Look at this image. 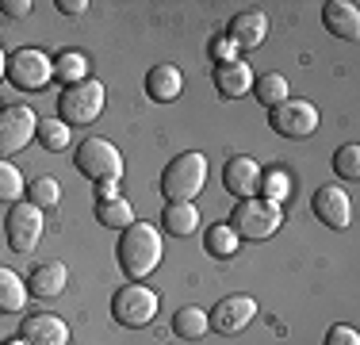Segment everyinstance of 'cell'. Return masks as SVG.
Masks as SVG:
<instances>
[{"mask_svg":"<svg viewBox=\"0 0 360 345\" xmlns=\"http://www.w3.org/2000/svg\"><path fill=\"white\" fill-rule=\"evenodd\" d=\"M96 222L111 230H127L134 222V207L119 196V200H96Z\"/></svg>","mask_w":360,"mask_h":345,"instance_id":"cb8c5ba5","label":"cell"},{"mask_svg":"<svg viewBox=\"0 0 360 345\" xmlns=\"http://www.w3.org/2000/svg\"><path fill=\"white\" fill-rule=\"evenodd\" d=\"M39 131V115L27 104H12V108H0V158H12V153L27 150L31 138Z\"/></svg>","mask_w":360,"mask_h":345,"instance_id":"9c48e42d","label":"cell"},{"mask_svg":"<svg viewBox=\"0 0 360 345\" xmlns=\"http://www.w3.org/2000/svg\"><path fill=\"white\" fill-rule=\"evenodd\" d=\"M311 211H314V219H319L322 227H330V230H345V227H349V219H353V200H349L345 188H338V184H322L319 192H314V200H311Z\"/></svg>","mask_w":360,"mask_h":345,"instance_id":"8fae6325","label":"cell"},{"mask_svg":"<svg viewBox=\"0 0 360 345\" xmlns=\"http://www.w3.org/2000/svg\"><path fill=\"white\" fill-rule=\"evenodd\" d=\"M20 338L27 345H70V326L58 315H27L20 322Z\"/></svg>","mask_w":360,"mask_h":345,"instance_id":"9a60e30c","label":"cell"},{"mask_svg":"<svg viewBox=\"0 0 360 345\" xmlns=\"http://www.w3.org/2000/svg\"><path fill=\"white\" fill-rule=\"evenodd\" d=\"M4 238L12 253H35V246L42 242V211L31 200H15L8 207Z\"/></svg>","mask_w":360,"mask_h":345,"instance_id":"ba28073f","label":"cell"},{"mask_svg":"<svg viewBox=\"0 0 360 345\" xmlns=\"http://www.w3.org/2000/svg\"><path fill=\"white\" fill-rule=\"evenodd\" d=\"M207 330H211L207 310H200V307H180L173 315V334H176V338H184V341L207 338Z\"/></svg>","mask_w":360,"mask_h":345,"instance_id":"44dd1931","label":"cell"},{"mask_svg":"<svg viewBox=\"0 0 360 345\" xmlns=\"http://www.w3.org/2000/svg\"><path fill=\"white\" fill-rule=\"evenodd\" d=\"M264 34H269V15H264L261 8L238 12L234 20H230V27H226V39L234 42L238 50H257L264 42Z\"/></svg>","mask_w":360,"mask_h":345,"instance_id":"5bb4252c","label":"cell"},{"mask_svg":"<svg viewBox=\"0 0 360 345\" xmlns=\"http://www.w3.org/2000/svg\"><path fill=\"white\" fill-rule=\"evenodd\" d=\"M84 8H89V0H58V12H65V15H81Z\"/></svg>","mask_w":360,"mask_h":345,"instance_id":"d590c367","label":"cell"},{"mask_svg":"<svg viewBox=\"0 0 360 345\" xmlns=\"http://www.w3.org/2000/svg\"><path fill=\"white\" fill-rule=\"evenodd\" d=\"M8 81L20 92H39L54 81V62L46 58V50L39 46H20L12 58H8Z\"/></svg>","mask_w":360,"mask_h":345,"instance_id":"8992f818","label":"cell"},{"mask_svg":"<svg viewBox=\"0 0 360 345\" xmlns=\"http://www.w3.org/2000/svg\"><path fill=\"white\" fill-rule=\"evenodd\" d=\"M35 138H39L42 146H46L50 153H62L65 146H70V127H65L62 119H39Z\"/></svg>","mask_w":360,"mask_h":345,"instance_id":"83f0119b","label":"cell"},{"mask_svg":"<svg viewBox=\"0 0 360 345\" xmlns=\"http://www.w3.org/2000/svg\"><path fill=\"white\" fill-rule=\"evenodd\" d=\"M238 242L242 238L230 230V222H215V227H207V234H203V249H207L211 257H234Z\"/></svg>","mask_w":360,"mask_h":345,"instance_id":"484cf974","label":"cell"},{"mask_svg":"<svg viewBox=\"0 0 360 345\" xmlns=\"http://www.w3.org/2000/svg\"><path fill=\"white\" fill-rule=\"evenodd\" d=\"M253 96L264 104V108H280L284 100H291L288 96V77H280V73H264V77H257L253 81Z\"/></svg>","mask_w":360,"mask_h":345,"instance_id":"d4e9b609","label":"cell"},{"mask_svg":"<svg viewBox=\"0 0 360 345\" xmlns=\"http://www.w3.org/2000/svg\"><path fill=\"white\" fill-rule=\"evenodd\" d=\"M257 315V299L253 296H226L219 299L215 310L207 315V322L215 326V334H242Z\"/></svg>","mask_w":360,"mask_h":345,"instance_id":"7c38bea8","label":"cell"},{"mask_svg":"<svg viewBox=\"0 0 360 345\" xmlns=\"http://www.w3.org/2000/svg\"><path fill=\"white\" fill-rule=\"evenodd\" d=\"M322 27L333 34V39L353 42L360 34V8L353 0H326L322 4Z\"/></svg>","mask_w":360,"mask_h":345,"instance_id":"2e32d148","label":"cell"},{"mask_svg":"<svg viewBox=\"0 0 360 345\" xmlns=\"http://www.w3.org/2000/svg\"><path fill=\"white\" fill-rule=\"evenodd\" d=\"M211 58H215V62L222 65V62H234L238 58V46L230 39H219V42H211Z\"/></svg>","mask_w":360,"mask_h":345,"instance_id":"836d02e7","label":"cell"},{"mask_svg":"<svg viewBox=\"0 0 360 345\" xmlns=\"http://www.w3.org/2000/svg\"><path fill=\"white\" fill-rule=\"evenodd\" d=\"M161 234L153 222H131V227L123 230V238H119L115 246V257H119V269L131 276L134 284L146 280L153 269L161 265Z\"/></svg>","mask_w":360,"mask_h":345,"instance_id":"6da1fadb","label":"cell"},{"mask_svg":"<svg viewBox=\"0 0 360 345\" xmlns=\"http://www.w3.org/2000/svg\"><path fill=\"white\" fill-rule=\"evenodd\" d=\"M54 77L70 89V84H81L84 77H89V58L81 54V50H62V54L54 58Z\"/></svg>","mask_w":360,"mask_h":345,"instance_id":"603a6c76","label":"cell"},{"mask_svg":"<svg viewBox=\"0 0 360 345\" xmlns=\"http://www.w3.org/2000/svg\"><path fill=\"white\" fill-rule=\"evenodd\" d=\"M158 291L146 288V284H123V288L111 296V315H115V322L131 326V330H139V326H150L153 315H158Z\"/></svg>","mask_w":360,"mask_h":345,"instance_id":"52a82bcc","label":"cell"},{"mask_svg":"<svg viewBox=\"0 0 360 345\" xmlns=\"http://www.w3.org/2000/svg\"><path fill=\"white\" fill-rule=\"evenodd\" d=\"M257 192H261V200H269V203H284L291 196V177L284 169H269V172H261Z\"/></svg>","mask_w":360,"mask_h":345,"instance_id":"4316f807","label":"cell"},{"mask_svg":"<svg viewBox=\"0 0 360 345\" xmlns=\"http://www.w3.org/2000/svg\"><path fill=\"white\" fill-rule=\"evenodd\" d=\"M23 196V177L12 161L0 158V203H15Z\"/></svg>","mask_w":360,"mask_h":345,"instance_id":"f1b7e54d","label":"cell"},{"mask_svg":"<svg viewBox=\"0 0 360 345\" xmlns=\"http://www.w3.org/2000/svg\"><path fill=\"white\" fill-rule=\"evenodd\" d=\"M257 184H261V165L250 158V153H234V158L222 165V188L238 200H250L257 196Z\"/></svg>","mask_w":360,"mask_h":345,"instance_id":"4fadbf2b","label":"cell"},{"mask_svg":"<svg viewBox=\"0 0 360 345\" xmlns=\"http://www.w3.org/2000/svg\"><path fill=\"white\" fill-rule=\"evenodd\" d=\"M333 169H338V177L356 180V177H360V146H356V142L341 146V150L333 153Z\"/></svg>","mask_w":360,"mask_h":345,"instance_id":"4dcf8cb0","label":"cell"},{"mask_svg":"<svg viewBox=\"0 0 360 345\" xmlns=\"http://www.w3.org/2000/svg\"><path fill=\"white\" fill-rule=\"evenodd\" d=\"M4 345H27V341H23V338H12V341H4Z\"/></svg>","mask_w":360,"mask_h":345,"instance_id":"74e56055","label":"cell"},{"mask_svg":"<svg viewBox=\"0 0 360 345\" xmlns=\"http://www.w3.org/2000/svg\"><path fill=\"white\" fill-rule=\"evenodd\" d=\"M322 345H360V334L353 330V326H330V330H326V341Z\"/></svg>","mask_w":360,"mask_h":345,"instance_id":"1f68e13d","label":"cell"},{"mask_svg":"<svg viewBox=\"0 0 360 345\" xmlns=\"http://www.w3.org/2000/svg\"><path fill=\"white\" fill-rule=\"evenodd\" d=\"M253 81H257L253 65L242 62V58L215 65V92L222 100H238V96H245V92H253Z\"/></svg>","mask_w":360,"mask_h":345,"instance_id":"e0dca14e","label":"cell"},{"mask_svg":"<svg viewBox=\"0 0 360 345\" xmlns=\"http://www.w3.org/2000/svg\"><path fill=\"white\" fill-rule=\"evenodd\" d=\"M8 73V58H4V50H0V77Z\"/></svg>","mask_w":360,"mask_h":345,"instance_id":"8d00e7d4","label":"cell"},{"mask_svg":"<svg viewBox=\"0 0 360 345\" xmlns=\"http://www.w3.org/2000/svg\"><path fill=\"white\" fill-rule=\"evenodd\" d=\"M31 203L39 207H58L62 203V184H58L54 177H39V180H31Z\"/></svg>","mask_w":360,"mask_h":345,"instance_id":"f546056e","label":"cell"},{"mask_svg":"<svg viewBox=\"0 0 360 345\" xmlns=\"http://www.w3.org/2000/svg\"><path fill=\"white\" fill-rule=\"evenodd\" d=\"M161 227H165V234H173V238H188V234L200 230V211H195V203H165Z\"/></svg>","mask_w":360,"mask_h":345,"instance_id":"ffe728a7","label":"cell"},{"mask_svg":"<svg viewBox=\"0 0 360 345\" xmlns=\"http://www.w3.org/2000/svg\"><path fill=\"white\" fill-rule=\"evenodd\" d=\"M0 12L12 15V20H23V15L35 12V4H31V0H0Z\"/></svg>","mask_w":360,"mask_h":345,"instance_id":"d6a6232c","label":"cell"},{"mask_svg":"<svg viewBox=\"0 0 360 345\" xmlns=\"http://www.w3.org/2000/svg\"><path fill=\"white\" fill-rule=\"evenodd\" d=\"M65 284H70V269H65L62 261H42L31 269V280H27V291L39 299H54L65 291Z\"/></svg>","mask_w":360,"mask_h":345,"instance_id":"ac0fdd59","label":"cell"},{"mask_svg":"<svg viewBox=\"0 0 360 345\" xmlns=\"http://www.w3.org/2000/svg\"><path fill=\"white\" fill-rule=\"evenodd\" d=\"M269 127L284 138H311L319 131V108L311 100H284L269 111Z\"/></svg>","mask_w":360,"mask_h":345,"instance_id":"30bf717a","label":"cell"},{"mask_svg":"<svg viewBox=\"0 0 360 345\" xmlns=\"http://www.w3.org/2000/svg\"><path fill=\"white\" fill-rule=\"evenodd\" d=\"M284 227V211L280 203H269L261 196H250V200H238L234 215H230V230L245 242H264Z\"/></svg>","mask_w":360,"mask_h":345,"instance_id":"3957f363","label":"cell"},{"mask_svg":"<svg viewBox=\"0 0 360 345\" xmlns=\"http://www.w3.org/2000/svg\"><path fill=\"white\" fill-rule=\"evenodd\" d=\"M73 165L81 177H89L92 184H100V180H119L123 177V153H119L115 142H108V138H84L73 153Z\"/></svg>","mask_w":360,"mask_h":345,"instance_id":"5b68a950","label":"cell"},{"mask_svg":"<svg viewBox=\"0 0 360 345\" xmlns=\"http://www.w3.org/2000/svg\"><path fill=\"white\" fill-rule=\"evenodd\" d=\"M184 92V73L176 65H153L146 73V96L158 100V104H169Z\"/></svg>","mask_w":360,"mask_h":345,"instance_id":"d6986e66","label":"cell"},{"mask_svg":"<svg viewBox=\"0 0 360 345\" xmlns=\"http://www.w3.org/2000/svg\"><path fill=\"white\" fill-rule=\"evenodd\" d=\"M207 184V158L203 153H180L161 172V196L165 203H192Z\"/></svg>","mask_w":360,"mask_h":345,"instance_id":"7a4b0ae2","label":"cell"},{"mask_svg":"<svg viewBox=\"0 0 360 345\" xmlns=\"http://www.w3.org/2000/svg\"><path fill=\"white\" fill-rule=\"evenodd\" d=\"M96 200H119V180H100Z\"/></svg>","mask_w":360,"mask_h":345,"instance_id":"e575fe53","label":"cell"},{"mask_svg":"<svg viewBox=\"0 0 360 345\" xmlns=\"http://www.w3.org/2000/svg\"><path fill=\"white\" fill-rule=\"evenodd\" d=\"M27 303V284L12 269H0V315H20Z\"/></svg>","mask_w":360,"mask_h":345,"instance_id":"7402d4cb","label":"cell"},{"mask_svg":"<svg viewBox=\"0 0 360 345\" xmlns=\"http://www.w3.org/2000/svg\"><path fill=\"white\" fill-rule=\"evenodd\" d=\"M104 100H108L104 81L84 77L81 84H70V89L62 92V100H58V119H62L65 127H89L92 119H100Z\"/></svg>","mask_w":360,"mask_h":345,"instance_id":"277c9868","label":"cell"}]
</instances>
